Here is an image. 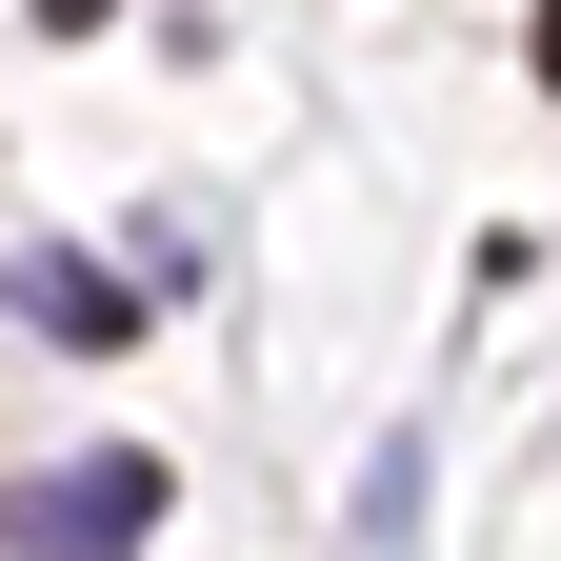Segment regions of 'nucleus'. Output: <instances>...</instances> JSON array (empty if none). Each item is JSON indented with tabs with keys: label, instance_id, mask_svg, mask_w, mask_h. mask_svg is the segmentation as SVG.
Segmentation results:
<instances>
[{
	"label": "nucleus",
	"instance_id": "obj_1",
	"mask_svg": "<svg viewBox=\"0 0 561 561\" xmlns=\"http://www.w3.org/2000/svg\"><path fill=\"white\" fill-rule=\"evenodd\" d=\"M0 541H21V561H140V541H161V461H60Z\"/></svg>",
	"mask_w": 561,
	"mask_h": 561
},
{
	"label": "nucleus",
	"instance_id": "obj_2",
	"mask_svg": "<svg viewBox=\"0 0 561 561\" xmlns=\"http://www.w3.org/2000/svg\"><path fill=\"white\" fill-rule=\"evenodd\" d=\"M21 321H60V341H140V280H101V261H21Z\"/></svg>",
	"mask_w": 561,
	"mask_h": 561
}]
</instances>
